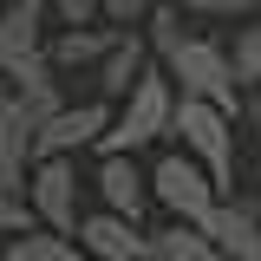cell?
Listing matches in <instances>:
<instances>
[{"label":"cell","mask_w":261,"mask_h":261,"mask_svg":"<svg viewBox=\"0 0 261 261\" xmlns=\"http://www.w3.org/2000/svg\"><path fill=\"white\" fill-rule=\"evenodd\" d=\"M53 27H59V0H7V13H0V59L53 46L46 39Z\"/></svg>","instance_id":"cell-9"},{"label":"cell","mask_w":261,"mask_h":261,"mask_svg":"<svg viewBox=\"0 0 261 261\" xmlns=\"http://www.w3.org/2000/svg\"><path fill=\"white\" fill-rule=\"evenodd\" d=\"M235 111H222L216 98H176V144L190 150V157L209 163V176L222 183V196H235Z\"/></svg>","instance_id":"cell-3"},{"label":"cell","mask_w":261,"mask_h":261,"mask_svg":"<svg viewBox=\"0 0 261 261\" xmlns=\"http://www.w3.org/2000/svg\"><path fill=\"white\" fill-rule=\"evenodd\" d=\"M150 190H157V202L176 222H202L209 228V216L222 209V183H216L209 163L190 157V150H170V157L157 163V176H150Z\"/></svg>","instance_id":"cell-4"},{"label":"cell","mask_w":261,"mask_h":261,"mask_svg":"<svg viewBox=\"0 0 261 261\" xmlns=\"http://www.w3.org/2000/svg\"><path fill=\"white\" fill-rule=\"evenodd\" d=\"M150 242H157V261H228L222 242L202 222H170V228H157Z\"/></svg>","instance_id":"cell-13"},{"label":"cell","mask_w":261,"mask_h":261,"mask_svg":"<svg viewBox=\"0 0 261 261\" xmlns=\"http://www.w3.org/2000/svg\"><path fill=\"white\" fill-rule=\"evenodd\" d=\"M242 124L261 130V85H248V92H242Z\"/></svg>","instance_id":"cell-20"},{"label":"cell","mask_w":261,"mask_h":261,"mask_svg":"<svg viewBox=\"0 0 261 261\" xmlns=\"http://www.w3.org/2000/svg\"><path fill=\"white\" fill-rule=\"evenodd\" d=\"M33 209H39L46 228L79 235L85 209H79V163H72V157H39V163H33Z\"/></svg>","instance_id":"cell-6"},{"label":"cell","mask_w":261,"mask_h":261,"mask_svg":"<svg viewBox=\"0 0 261 261\" xmlns=\"http://www.w3.org/2000/svg\"><path fill=\"white\" fill-rule=\"evenodd\" d=\"M59 27H105V0H59Z\"/></svg>","instance_id":"cell-19"},{"label":"cell","mask_w":261,"mask_h":261,"mask_svg":"<svg viewBox=\"0 0 261 261\" xmlns=\"http://www.w3.org/2000/svg\"><path fill=\"white\" fill-rule=\"evenodd\" d=\"M190 20H248L261 0H176Z\"/></svg>","instance_id":"cell-17"},{"label":"cell","mask_w":261,"mask_h":261,"mask_svg":"<svg viewBox=\"0 0 261 261\" xmlns=\"http://www.w3.org/2000/svg\"><path fill=\"white\" fill-rule=\"evenodd\" d=\"M176 79H170V65H150L137 85H130V98H118V118H111V130H105V144L98 150H144V144H157V137H170L176 130Z\"/></svg>","instance_id":"cell-1"},{"label":"cell","mask_w":261,"mask_h":261,"mask_svg":"<svg viewBox=\"0 0 261 261\" xmlns=\"http://www.w3.org/2000/svg\"><path fill=\"white\" fill-rule=\"evenodd\" d=\"M150 59H157L150 33H144V27H124V33H118V46L105 53V65L92 72V85H98L105 98H130V85L150 72Z\"/></svg>","instance_id":"cell-8"},{"label":"cell","mask_w":261,"mask_h":261,"mask_svg":"<svg viewBox=\"0 0 261 261\" xmlns=\"http://www.w3.org/2000/svg\"><path fill=\"white\" fill-rule=\"evenodd\" d=\"M209 235L222 242L228 261H261V202H248V196H222V209L209 216Z\"/></svg>","instance_id":"cell-10"},{"label":"cell","mask_w":261,"mask_h":261,"mask_svg":"<svg viewBox=\"0 0 261 261\" xmlns=\"http://www.w3.org/2000/svg\"><path fill=\"white\" fill-rule=\"evenodd\" d=\"M163 0H105V27H144Z\"/></svg>","instance_id":"cell-18"},{"label":"cell","mask_w":261,"mask_h":261,"mask_svg":"<svg viewBox=\"0 0 261 261\" xmlns=\"http://www.w3.org/2000/svg\"><path fill=\"white\" fill-rule=\"evenodd\" d=\"M0 228H7V235H27V228H39L33 190H0Z\"/></svg>","instance_id":"cell-16"},{"label":"cell","mask_w":261,"mask_h":261,"mask_svg":"<svg viewBox=\"0 0 261 261\" xmlns=\"http://www.w3.org/2000/svg\"><path fill=\"white\" fill-rule=\"evenodd\" d=\"M98 196H105V209H118V216H130V222H144V202H150L157 190L137 176L130 150H105V163H98Z\"/></svg>","instance_id":"cell-11"},{"label":"cell","mask_w":261,"mask_h":261,"mask_svg":"<svg viewBox=\"0 0 261 261\" xmlns=\"http://www.w3.org/2000/svg\"><path fill=\"white\" fill-rule=\"evenodd\" d=\"M85 242L79 235H59V228H27V235H7V261H79Z\"/></svg>","instance_id":"cell-14"},{"label":"cell","mask_w":261,"mask_h":261,"mask_svg":"<svg viewBox=\"0 0 261 261\" xmlns=\"http://www.w3.org/2000/svg\"><path fill=\"white\" fill-rule=\"evenodd\" d=\"M118 33H124V27H59V33H53L59 72H65V79H72V72H98L105 53L118 46Z\"/></svg>","instance_id":"cell-12"},{"label":"cell","mask_w":261,"mask_h":261,"mask_svg":"<svg viewBox=\"0 0 261 261\" xmlns=\"http://www.w3.org/2000/svg\"><path fill=\"white\" fill-rule=\"evenodd\" d=\"M111 98H79V105H65L59 118H46L39 124V157H79L85 144H105V130H111Z\"/></svg>","instance_id":"cell-5"},{"label":"cell","mask_w":261,"mask_h":261,"mask_svg":"<svg viewBox=\"0 0 261 261\" xmlns=\"http://www.w3.org/2000/svg\"><path fill=\"white\" fill-rule=\"evenodd\" d=\"M79 242H85L92 261H157V242L130 222V216H118V209L85 216V222H79Z\"/></svg>","instance_id":"cell-7"},{"label":"cell","mask_w":261,"mask_h":261,"mask_svg":"<svg viewBox=\"0 0 261 261\" xmlns=\"http://www.w3.org/2000/svg\"><path fill=\"white\" fill-rule=\"evenodd\" d=\"M228 53H235V72H242V92H248V85H261V13L235 20V39H228Z\"/></svg>","instance_id":"cell-15"},{"label":"cell","mask_w":261,"mask_h":261,"mask_svg":"<svg viewBox=\"0 0 261 261\" xmlns=\"http://www.w3.org/2000/svg\"><path fill=\"white\" fill-rule=\"evenodd\" d=\"M170 79H176V92L190 98H216L222 111L242 118V72H235V53H228L222 39H209V33H190L176 53H170Z\"/></svg>","instance_id":"cell-2"}]
</instances>
